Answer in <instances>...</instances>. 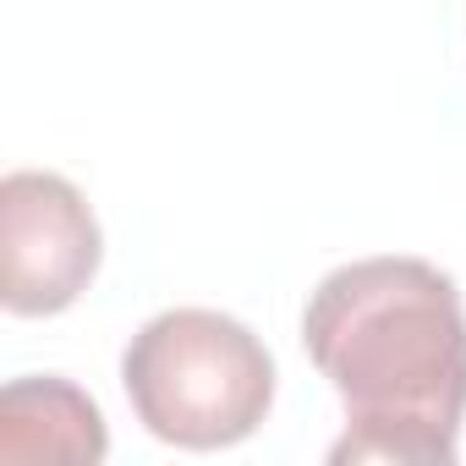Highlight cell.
<instances>
[{
  "mask_svg": "<svg viewBox=\"0 0 466 466\" xmlns=\"http://www.w3.org/2000/svg\"><path fill=\"white\" fill-rule=\"evenodd\" d=\"M302 346L346 400L329 461L450 466L466 417V308L422 258H357L319 280Z\"/></svg>",
  "mask_w": 466,
  "mask_h": 466,
  "instance_id": "6da1fadb",
  "label": "cell"
},
{
  "mask_svg": "<svg viewBox=\"0 0 466 466\" xmlns=\"http://www.w3.org/2000/svg\"><path fill=\"white\" fill-rule=\"evenodd\" d=\"M121 384L137 422L176 450H225L258 433L275 406V357L230 313H154L127 357Z\"/></svg>",
  "mask_w": 466,
  "mask_h": 466,
  "instance_id": "7a4b0ae2",
  "label": "cell"
},
{
  "mask_svg": "<svg viewBox=\"0 0 466 466\" xmlns=\"http://www.w3.org/2000/svg\"><path fill=\"white\" fill-rule=\"evenodd\" d=\"M99 258V219L66 176L12 170L0 181V302H6V313H66L94 286Z\"/></svg>",
  "mask_w": 466,
  "mask_h": 466,
  "instance_id": "3957f363",
  "label": "cell"
},
{
  "mask_svg": "<svg viewBox=\"0 0 466 466\" xmlns=\"http://www.w3.org/2000/svg\"><path fill=\"white\" fill-rule=\"evenodd\" d=\"M110 433L99 406L72 379H12L0 390V461H105Z\"/></svg>",
  "mask_w": 466,
  "mask_h": 466,
  "instance_id": "277c9868",
  "label": "cell"
}]
</instances>
